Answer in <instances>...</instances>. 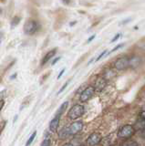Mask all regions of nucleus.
Returning a JSON list of instances; mask_svg holds the SVG:
<instances>
[{
	"instance_id": "nucleus-29",
	"label": "nucleus",
	"mask_w": 145,
	"mask_h": 146,
	"mask_svg": "<svg viewBox=\"0 0 145 146\" xmlns=\"http://www.w3.org/2000/svg\"><path fill=\"white\" fill-rule=\"evenodd\" d=\"M60 58H61L60 57H58V58H55V60H54V61L52 62V65H55V64H56V63H57V62H58V60H60Z\"/></svg>"
},
{
	"instance_id": "nucleus-10",
	"label": "nucleus",
	"mask_w": 145,
	"mask_h": 146,
	"mask_svg": "<svg viewBox=\"0 0 145 146\" xmlns=\"http://www.w3.org/2000/svg\"><path fill=\"white\" fill-rule=\"evenodd\" d=\"M56 53H57V48H54V49L50 50V51H48L46 55H45V57L42 58L41 65H45L47 62H48L54 56H55Z\"/></svg>"
},
{
	"instance_id": "nucleus-14",
	"label": "nucleus",
	"mask_w": 145,
	"mask_h": 146,
	"mask_svg": "<svg viewBox=\"0 0 145 146\" xmlns=\"http://www.w3.org/2000/svg\"><path fill=\"white\" fill-rule=\"evenodd\" d=\"M69 135H70V133H69L68 128H63V129L60 131V133H58V137H60L61 140H65Z\"/></svg>"
},
{
	"instance_id": "nucleus-20",
	"label": "nucleus",
	"mask_w": 145,
	"mask_h": 146,
	"mask_svg": "<svg viewBox=\"0 0 145 146\" xmlns=\"http://www.w3.org/2000/svg\"><path fill=\"white\" fill-rule=\"evenodd\" d=\"M40 146H50V140L49 139H45Z\"/></svg>"
},
{
	"instance_id": "nucleus-1",
	"label": "nucleus",
	"mask_w": 145,
	"mask_h": 146,
	"mask_svg": "<svg viewBox=\"0 0 145 146\" xmlns=\"http://www.w3.org/2000/svg\"><path fill=\"white\" fill-rule=\"evenodd\" d=\"M135 133V128L132 125H124L122 126L118 131V137L121 139L129 140L131 136Z\"/></svg>"
},
{
	"instance_id": "nucleus-7",
	"label": "nucleus",
	"mask_w": 145,
	"mask_h": 146,
	"mask_svg": "<svg viewBox=\"0 0 145 146\" xmlns=\"http://www.w3.org/2000/svg\"><path fill=\"white\" fill-rule=\"evenodd\" d=\"M101 141V136L98 132H94V133L90 134L89 136V138L87 139V145L88 146H95L98 143H99V141Z\"/></svg>"
},
{
	"instance_id": "nucleus-8",
	"label": "nucleus",
	"mask_w": 145,
	"mask_h": 146,
	"mask_svg": "<svg viewBox=\"0 0 145 146\" xmlns=\"http://www.w3.org/2000/svg\"><path fill=\"white\" fill-rule=\"evenodd\" d=\"M106 85H107V80L104 79L103 77H101L96 80V82H95L94 90L97 91H101L106 87Z\"/></svg>"
},
{
	"instance_id": "nucleus-4",
	"label": "nucleus",
	"mask_w": 145,
	"mask_h": 146,
	"mask_svg": "<svg viewBox=\"0 0 145 146\" xmlns=\"http://www.w3.org/2000/svg\"><path fill=\"white\" fill-rule=\"evenodd\" d=\"M94 87L92 86H89L87 87L82 92H81L80 94V97H79V100H80V102H88L89 100H90L92 98V96L94 94Z\"/></svg>"
},
{
	"instance_id": "nucleus-32",
	"label": "nucleus",
	"mask_w": 145,
	"mask_h": 146,
	"mask_svg": "<svg viewBox=\"0 0 145 146\" xmlns=\"http://www.w3.org/2000/svg\"><path fill=\"white\" fill-rule=\"evenodd\" d=\"M16 77H17V73H15L14 75L11 76V77H10V79H14V78H16Z\"/></svg>"
},
{
	"instance_id": "nucleus-22",
	"label": "nucleus",
	"mask_w": 145,
	"mask_h": 146,
	"mask_svg": "<svg viewBox=\"0 0 145 146\" xmlns=\"http://www.w3.org/2000/svg\"><path fill=\"white\" fill-rule=\"evenodd\" d=\"M123 46H124V44H121V45H119V46H117V47H115L114 48H112V49H111V51H110V53H109V54H111V52H114V51H116L117 49H119L120 48L123 47Z\"/></svg>"
},
{
	"instance_id": "nucleus-25",
	"label": "nucleus",
	"mask_w": 145,
	"mask_h": 146,
	"mask_svg": "<svg viewBox=\"0 0 145 146\" xmlns=\"http://www.w3.org/2000/svg\"><path fill=\"white\" fill-rule=\"evenodd\" d=\"M5 94H6V90L0 91V100H3V98H4V96H5Z\"/></svg>"
},
{
	"instance_id": "nucleus-15",
	"label": "nucleus",
	"mask_w": 145,
	"mask_h": 146,
	"mask_svg": "<svg viewBox=\"0 0 145 146\" xmlns=\"http://www.w3.org/2000/svg\"><path fill=\"white\" fill-rule=\"evenodd\" d=\"M21 20V17H14V18L12 19L11 21V27H16L17 25H19V22Z\"/></svg>"
},
{
	"instance_id": "nucleus-9",
	"label": "nucleus",
	"mask_w": 145,
	"mask_h": 146,
	"mask_svg": "<svg viewBox=\"0 0 145 146\" xmlns=\"http://www.w3.org/2000/svg\"><path fill=\"white\" fill-rule=\"evenodd\" d=\"M60 117L55 115V117L52 119L50 123H49V130L53 132L57 131L58 125H60Z\"/></svg>"
},
{
	"instance_id": "nucleus-3",
	"label": "nucleus",
	"mask_w": 145,
	"mask_h": 146,
	"mask_svg": "<svg viewBox=\"0 0 145 146\" xmlns=\"http://www.w3.org/2000/svg\"><path fill=\"white\" fill-rule=\"evenodd\" d=\"M24 32L26 35H33L38 29V23L34 20H28L24 25Z\"/></svg>"
},
{
	"instance_id": "nucleus-19",
	"label": "nucleus",
	"mask_w": 145,
	"mask_h": 146,
	"mask_svg": "<svg viewBox=\"0 0 145 146\" xmlns=\"http://www.w3.org/2000/svg\"><path fill=\"white\" fill-rule=\"evenodd\" d=\"M6 125H7V121H2L1 122H0V133L4 131Z\"/></svg>"
},
{
	"instance_id": "nucleus-24",
	"label": "nucleus",
	"mask_w": 145,
	"mask_h": 146,
	"mask_svg": "<svg viewBox=\"0 0 145 146\" xmlns=\"http://www.w3.org/2000/svg\"><path fill=\"white\" fill-rule=\"evenodd\" d=\"M121 36V35L120 33H119V34H117V35H116V36H114V38H113L111 39V42L112 43V42H114V41H116L117 39H119V38H120V36Z\"/></svg>"
},
{
	"instance_id": "nucleus-34",
	"label": "nucleus",
	"mask_w": 145,
	"mask_h": 146,
	"mask_svg": "<svg viewBox=\"0 0 145 146\" xmlns=\"http://www.w3.org/2000/svg\"><path fill=\"white\" fill-rule=\"evenodd\" d=\"M144 109H145V105H144Z\"/></svg>"
},
{
	"instance_id": "nucleus-5",
	"label": "nucleus",
	"mask_w": 145,
	"mask_h": 146,
	"mask_svg": "<svg viewBox=\"0 0 145 146\" xmlns=\"http://www.w3.org/2000/svg\"><path fill=\"white\" fill-rule=\"evenodd\" d=\"M114 67L118 70H124L129 68V58L122 57L118 58L114 63Z\"/></svg>"
},
{
	"instance_id": "nucleus-12",
	"label": "nucleus",
	"mask_w": 145,
	"mask_h": 146,
	"mask_svg": "<svg viewBox=\"0 0 145 146\" xmlns=\"http://www.w3.org/2000/svg\"><path fill=\"white\" fill-rule=\"evenodd\" d=\"M68 106H69V102H63L61 105H60V107L58 108V110L57 111V112H56V115L57 116H61L63 113L65 112V111L67 110V108H68Z\"/></svg>"
},
{
	"instance_id": "nucleus-33",
	"label": "nucleus",
	"mask_w": 145,
	"mask_h": 146,
	"mask_svg": "<svg viewBox=\"0 0 145 146\" xmlns=\"http://www.w3.org/2000/svg\"><path fill=\"white\" fill-rule=\"evenodd\" d=\"M0 40H1V34H0Z\"/></svg>"
},
{
	"instance_id": "nucleus-11",
	"label": "nucleus",
	"mask_w": 145,
	"mask_h": 146,
	"mask_svg": "<svg viewBox=\"0 0 145 146\" xmlns=\"http://www.w3.org/2000/svg\"><path fill=\"white\" fill-rule=\"evenodd\" d=\"M140 64V58L139 57L133 56L129 58V67L130 68H136Z\"/></svg>"
},
{
	"instance_id": "nucleus-17",
	"label": "nucleus",
	"mask_w": 145,
	"mask_h": 146,
	"mask_svg": "<svg viewBox=\"0 0 145 146\" xmlns=\"http://www.w3.org/2000/svg\"><path fill=\"white\" fill-rule=\"evenodd\" d=\"M36 135H37V131H34L32 134H31V136L28 138V141H26V146H29L31 143H33V141H34V139L36 138Z\"/></svg>"
},
{
	"instance_id": "nucleus-30",
	"label": "nucleus",
	"mask_w": 145,
	"mask_h": 146,
	"mask_svg": "<svg viewBox=\"0 0 145 146\" xmlns=\"http://www.w3.org/2000/svg\"><path fill=\"white\" fill-rule=\"evenodd\" d=\"M95 36H96V35H92L91 36H90V38L88 39V41H87V42H90V41H91V40H93L94 38H95Z\"/></svg>"
},
{
	"instance_id": "nucleus-31",
	"label": "nucleus",
	"mask_w": 145,
	"mask_h": 146,
	"mask_svg": "<svg viewBox=\"0 0 145 146\" xmlns=\"http://www.w3.org/2000/svg\"><path fill=\"white\" fill-rule=\"evenodd\" d=\"M63 146H74L72 143H66V144H64Z\"/></svg>"
},
{
	"instance_id": "nucleus-21",
	"label": "nucleus",
	"mask_w": 145,
	"mask_h": 146,
	"mask_svg": "<svg viewBox=\"0 0 145 146\" xmlns=\"http://www.w3.org/2000/svg\"><path fill=\"white\" fill-rule=\"evenodd\" d=\"M70 80H68V81L66 82V83H65L64 85H63V86H62V88H61V89H60V90H58V94H60V93H61V92H62V91H63V90H64L66 89V87H67L68 85H69V84H70Z\"/></svg>"
},
{
	"instance_id": "nucleus-2",
	"label": "nucleus",
	"mask_w": 145,
	"mask_h": 146,
	"mask_svg": "<svg viewBox=\"0 0 145 146\" xmlns=\"http://www.w3.org/2000/svg\"><path fill=\"white\" fill-rule=\"evenodd\" d=\"M84 111H85V109L82 105L76 104L70 110L69 113H68V117H69L70 120H77V119L80 118L83 115Z\"/></svg>"
},
{
	"instance_id": "nucleus-27",
	"label": "nucleus",
	"mask_w": 145,
	"mask_h": 146,
	"mask_svg": "<svg viewBox=\"0 0 145 146\" xmlns=\"http://www.w3.org/2000/svg\"><path fill=\"white\" fill-rule=\"evenodd\" d=\"M140 117L142 119V120H144L145 121V111H142L140 113Z\"/></svg>"
},
{
	"instance_id": "nucleus-23",
	"label": "nucleus",
	"mask_w": 145,
	"mask_h": 146,
	"mask_svg": "<svg viewBox=\"0 0 145 146\" xmlns=\"http://www.w3.org/2000/svg\"><path fill=\"white\" fill-rule=\"evenodd\" d=\"M107 52V50H104V51H102V53L101 54V55H99V57L96 58V61H98V60H99V59H101L103 56H104V55H105V53Z\"/></svg>"
},
{
	"instance_id": "nucleus-16",
	"label": "nucleus",
	"mask_w": 145,
	"mask_h": 146,
	"mask_svg": "<svg viewBox=\"0 0 145 146\" xmlns=\"http://www.w3.org/2000/svg\"><path fill=\"white\" fill-rule=\"evenodd\" d=\"M122 146H138V143L135 141L132 140H127L125 143H123Z\"/></svg>"
},
{
	"instance_id": "nucleus-13",
	"label": "nucleus",
	"mask_w": 145,
	"mask_h": 146,
	"mask_svg": "<svg viewBox=\"0 0 145 146\" xmlns=\"http://www.w3.org/2000/svg\"><path fill=\"white\" fill-rule=\"evenodd\" d=\"M115 76V71L112 70H108L105 73H104V79H105L107 81L110 80L111 79H112L113 77Z\"/></svg>"
},
{
	"instance_id": "nucleus-18",
	"label": "nucleus",
	"mask_w": 145,
	"mask_h": 146,
	"mask_svg": "<svg viewBox=\"0 0 145 146\" xmlns=\"http://www.w3.org/2000/svg\"><path fill=\"white\" fill-rule=\"evenodd\" d=\"M136 128L140 130H142L143 128H145V121H139L136 122Z\"/></svg>"
},
{
	"instance_id": "nucleus-6",
	"label": "nucleus",
	"mask_w": 145,
	"mask_h": 146,
	"mask_svg": "<svg viewBox=\"0 0 145 146\" xmlns=\"http://www.w3.org/2000/svg\"><path fill=\"white\" fill-rule=\"evenodd\" d=\"M83 129V122L82 121H75L68 128L70 135H74L79 133V132Z\"/></svg>"
},
{
	"instance_id": "nucleus-28",
	"label": "nucleus",
	"mask_w": 145,
	"mask_h": 146,
	"mask_svg": "<svg viewBox=\"0 0 145 146\" xmlns=\"http://www.w3.org/2000/svg\"><path fill=\"white\" fill-rule=\"evenodd\" d=\"M64 72H65V68H63V70L60 72V74H58V80H60V79L61 76L63 75V73H64Z\"/></svg>"
},
{
	"instance_id": "nucleus-26",
	"label": "nucleus",
	"mask_w": 145,
	"mask_h": 146,
	"mask_svg": "<svg viewBox=\"0 0 145 146\" xmlns=\"http://www.w3.org/2000/svg\"><path fill=\"white\" fill-rule=\"evenodd\" d=\"M4 104H5V100H0V112H1V110H2L3 107H4Z\"/></svg>"
}]
</instances>
